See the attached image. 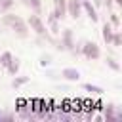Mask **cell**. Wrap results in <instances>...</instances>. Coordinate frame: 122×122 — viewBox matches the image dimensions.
<instances>
[{"label":"cell","mask_w":122,"mask_h":122,"mask_svg":"<svg viewBox=\"0 0 122 122\" xmlns=\"http://www.w3.org/2000/svg\"><path fill=\"white\" fill-rule=\"evenodd\" d=\"M2 23L6 25V27H10L11 30H15L19 36H27L29 34V29H27V23L19 17V15H13V13H6L4 17H2Z\"/></svg>","instance_id":"obj_1"},{"label":"cell","mask_w":122,"mask_h":122,"mask_svg":"<svg viewBox=\"0 0 122 122\" xmlns=\"http://www.w3.org/2000/svg\"><path fill=\"white\" fill-rule=\"evenodd\" d=\"M82 53H84L86 59L93 61V59H99L101 50H99V46H97L95 42H84V46H82Z\"/></svg>","instance_id":"obj_2"},{"label":"cell","mask_w":122,"mask_h":122,"mask_svg":"<svg viewBox=\"0 0 122 122\" xmlns=\"http://www.w3.org/2000/svg\"><path fill=\"white\" fill-rule=\"evenodd\" d=\"M29 25H30V29H32L38 36H46V25H44V21H42L38 15H30V17H29Z\"/></svg>","instance_id":"obj_3"},{"label":"cell","mask_w":122,"mask_h":122,"mask_svg":"<svg viewBox=\"0 0 122 122\" xmlns=\"http://www.w3.org/2000/svg\"><path fill=\"white\" fill-rule=\"evenodd\" d=\"M82 11V0H67V13L72 19H78Z\"/></svg>","instance_id":"obj_4"},{"label":"cell","mask_w":122,"mask_h":122,"mask_svg":"<svg viewBox=\"0 0 122 122\" xmlns=\"http://www.w3.org/2000/svg\"><path fill=\"white\" fill-rule=\"evenodd\" d=\"M61 46H63V50L74 51V42H72V30L71 29L63 30V34H61Z\"/></svg>","instance_id":"obj_5"},{"label":"cell","mask_w":122,"mask_h":122,"mask_svg":"<svg viewBox=\"0 0 122 122\" xmlns=\"http://www.w3.org/2000/svg\"><path fill=\"white\" fill-rule=\"evenodd\" d=\"M53 13L61 21L67 17V0H53Z\"/></svg>","instance_id":"obj_6"},{"label":"cell","mask_w":122,"mask_h":122,"mask_svg":"<svg viewBox=\"0 0 122 122\" xmlns=\"http://www.w3.org/2000/svg\"><path fill=\"white\" fill-rule=\"evenodd\" d=\"M61 76L65 80H69V82H78L80 80V71L78 69H72V67H65L61 71Z\"/></svg>","instance_id":"obj_7"},{"label":"cell","mask_w":122,"mask_h":122,"mask_svg":"<svg viewBox=\"0 0 122 122\" xmlns=\"http://www.w3.org/2000/svg\"><path fill=\"white\" fill-rule=\"evenodd\" d=\"M82 8H84V11L88 13V17H90L93 23L99 21V15H97V11H95V6H93L90 0H82Z\"/></svg>","instance_id":"obj_8"},{"label":"cell","mask_w":122,"mask_h":122,"mask_svg":"<svg viewBox=\"0 0 122 122\" xmlns=\"http://www.w3.org/2000/svg\"><path fill=\"white\" fill-rule=\"evenodd\" d=\"M46 25L50 27V30H51L53 34H59V19L55 17V13H53V11L48 15V19H46Z\"/></svg>","instance_id":"obj_9"},{"label":"cell","mask_w":122,"mask_h":122,"mask_svg":"<svg viewBox=\"0 0 122 122\" xmlns=\"http://www.w3.org/2000/svg\"><path fill=\"white\" fill-rule=\"evenodd\" d=\"M112 27H111V23H105L103 25V30H101V36H103V40L107 42V44H111V38H112Z\"/></svg>","instance_id":"obj_10"},{"label":"cell","mask_w":122,"mask_h":122,"mask_svg":"<svg viewBox=\"0 0 122 122\" xmlns=\"http://www.w3.org/2000/svg\"><path fill=\"white\" fill-rule=\"evenodd\" d=\"M19 67H21L19 59H17V57H11V61H10V65H8L6 69H8V72H10L11 76H15V74H17V71H19Z\"/></svg>","instance_id":"obj_11"},{"label":"cell","mask_w":122,"mask_h":122,"mask_svg":"<svg viewBox=\"0 0 122 122\" xmlns=\"http://www.w3.org/2000/svg\"><path fill=\"white\" fill-rule=\"evenodd\" d=\"M27 8H30L32 11H40V8H42V0H21Z\"/></svg>","instance_id":"obj_12"},{"label":"cell","mask_w":122,"mask_h":122,"mask_svg":"<svg viewBox=\"0 0 122 122\" xmlns=\"http://www.w3.org/2000/svg\"><path fill=\"white\" fill-rule=\"evenodd\" d=\"M114 116H116V107H114V105H107V107H105V118H107L109 122H112Z\"/></svg>","instance_id":"obj_13"},{"label":"cell","mask_w":122,"mask_h":122,"mask_svg":"<svg viewBox=\"0 0 122 122\" xmlns=\"http://www.w3.org/2000/svg\"><path fill=\"white\" fill-rule=\"evenodd\" d=\"M29 82V76H15L13 80H11V88H21V86H25Z\"/></svg>","instance_id":"obj_14"},{"label":"cell","mask_w":122,"mask_h":122,"mask_svg":"<svg viewBox=\"0 0 122 122\" xmlns=\"http://www.w3.org/2000/svg\"><path fill=\"white\" fill-rule=\"evenodd\" d=\"M84 90H86L88 93H93V95H101V93H103V88L93 86V84H84Z\"/></svg>","instance_id":"obj_15"},{"label":"cell","mask_w":122,"mask_h":122,"mask_svg":"<svg viewBox=\"0 0 122 122\" xmlns=\"http://www.w3.org/2000/svg\"><path fill=\"white\" fill-rule=\"evenodd\" d=\"M11 57H13V55H11L10 51H4V53L0 55V67H4V69H6V67L10 65V61H11Z\"/></svg>","instance_id":"obj_16"},{"label":"cell","mask_w":122,"mask_h":122,"mask_svg":"<svg viewBox=\"0 0 122 122\" xmlns=\"http://www.w3.org/2000/svg\"><path fill=\"white\" fill-rule=\"evenodd\" d=\"M15 0H0V13H6L11 6H13Z\"/></svg>","instance_id":"obj_17"},{"label":"cell","mask_w":122,"mask_h":122,"mask_svg":"<svg viewBox=\"0 0 122 122\" xmlns=\"http://www.w3.org/2000/svg\"><path fill=\"white\" fill-rule=\"evenodd\" d=\"M107 67H109V69H112L114 72H120V65H118L112 57H107Z\"/></svg>","instance_id":"obj_18"},{"label":"cell","mask_w":122,"mask_h":122,"mask_svg":"<svg viewBox=\"0 0 122 122\" xmlns=\"http://www.w3.org/2000/svg\"><path fill=\"white\" fill-rule=\"evenodd\" d=\"M111 44H112V46H116V48H118V46L122 44V36H120V32H112V38H111Z\"/></svg>","instance_id":"obj_19"},{"label":"cell","mask_w":122,"mask_h":122,"mask_svg":"<svg viewBox=\"0 0 122 122\" xmlns=\"http://www.w3.org/2000/svg\"><path fill=\"white\" fill-rule=\"evenodd\" d=\"M50 63H51V55H50V53L40 55V67H48Z\"/></svg>","instance_id":"obj_20"},{"label":"cell","mask_w":122,"mask_h":122,"mask_svg":"<svg viewBox=\"0 0 122 122\" xmlns=\"http://www.w3.org/2000/svg\"><path fill=\"white\" fill-rule=\"evenodd\" d=\"M111 27H116L118 29V25H120V17H118V13H111Z\"/></svg>","instance_id":"obj_21"},{"label":"cell","mask_w":122,"mask_h":122,"mask_svg":"<svg viewBox=\"0 0 122 122\" xmlns=\"http://www.w3.org/2000/svg\"><path fill=\"white\" fill-rule=\"evenodd\" d=\"M11 118H13V114H6V112L0 109V122H2V120H11Z\"/></svg>","instance_id":"obj_22"},{"label":"cell","mask_w":122,"mask_h":122,"mask_svg":"<svg viewBox=\"0 0 122 122\" xmlns=\"http://www.w3.org/2000/svg\"><path fill=\"white\" fill-rule=\"evenodd\" d=\"M103 6H105V8H111V6H112V0H103Z\"/></svg>","instance_id":"obj_23"},{"label":"cell","mask_w":122,"mask_h":122,"mask_svg":"<svg viewBox=\"0 0 122 122\" xmlns=\"http://www.w3.org/2000/svg\"><path fill=\"white\" fill-rule=\"evenodd\" d=\"M103 4V0H93V6H101Z\"/></svg>","instance_id":"obj_24"},{"label":"cell","mask_w":122,"mask_h":122,"mask_svg":"<svg viewBox=\"0 0 122 122\" xmlns=\"http://www.w3.org/2000/svg\"><path fill=\"white\" fill-rule=\"evenodd\" d=\"M112 4H118V6H122V0H112Z\"/></svg>","instance_id":"obj_25"}]
</instances>
